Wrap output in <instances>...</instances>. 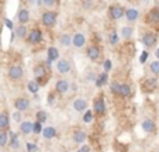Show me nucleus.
Here are the masks:
<instances>
[{
    "label": "nucleus",
    "mask_w": 159,
    "mask_h": 152,
    "mask_svg": "<svg viewBox=\"0 0 159 152\" xmlns=\"http://www.w3.org/2000/svg\"><path fill=\"white\" fill-rule=\"evenodd\" d=\"M20 131L24 135H28L33 132V122L31 121H21L20 122Z\"/></svg>",
    "instance_id": "2eb2a0df"
},
{
    "label": "nucleus",
    "mask_w": 159,
    "mask_h": 152,
    "mask_svg": "<svg viewBox=\"0 0 159 152\" xmlns=\"http://www.w3.org/2000/svg\"><path fill=\"white\" fill-rule=\"evenodd\" d=\"M148 57H149V54H148V51H144V52H142V54H141V57H139V62H141V63L147 62Z\"/></svg>",
    "instance_id": "58836bf2"
},
{
    "label": "nucleus",
    "mask_w": 159,
    "mask_h": 152,
    "mask_svg": "<svg viewBox=\"0 0 159 152\" xmlns=\"http://www.w3.org/2000/svg\"><path fill=\"white\" fill-rule=\"evenodd\" d=\"M141 127H142V130H144L145 132H153L155 131V128H156V125H155V122L152 121V120H144L142 121V124H141Z\"/></svg>",
    "instance_id": "dca6fc26"
},
{
    "label": "nucleus",
    "mask_w": 159,
    "mask_h": 152,
    "mask_svg": "<svg viewBox=\"0 0 159 152\" xmlns=\"http://www.w3.org/2000/svg\"><path fill=\"white\" fill-rule=\"evenodd\" d=\"M93 113H92V110H87L86 113H84V116H83V121L86 122V124H89V122H92L93 121Z\"/></svg>",
    "instance_id": "f704fd0d"
},
{
    "label": "nucleus",
    "mask_w": 159,
    "mask_h": 152,
    "mask_svg": "<svg viewBox=\"0 0 159 152\" xmlns=\"http://www.w3.org/2000/svg\"><path fill=\"white\" fill-rule=\"evenodd\" d=\"M9 144V134L6 130H0V146H6Z\"/></svg>",
    "instance_id": "c85d7f7f"
},
{
    "label": "nucleus",
    "mask_w": 159,
    "mask_h": 152,
    "mask_svg": "<svg viewBox=\"0 0 159 152\" xmlns=\"http://www.w3.org/2000/svg\"><path fill=\"white\" fill-rule=\"evenodd\" d=\"M23 76V68L18 65H13L11 68L9 69V78L13 79V81H17Z\"/></svg>",
    "instance_id": "1a4fd4ad"
},
{
    "label": "nucleus",
    "mask_w": 159,
    "mask_h": 152,
    "mask_svg": "<svg viewBox=\"0 0 159 152\" xmlns=\"http://www.w3.org/2000/svg\"><path fill=\"white\" fill-rule=\"evenodd\" d=\"M63 152H66V151H63Z\"/></svg>",
    "instance_id": "8fccbe9b"
},
{
    "label": "nucleus",
    "mask_w": 159,
    "mask_h": 152,
    "mask_svg": "<svg viewBox=\"0 0 159 152\" xmlns=\"http://www.w3.org/2000/svg\"><path fill=\"white\" fill-rule=\"evenodd\" d=\"M156 41H158V37H156L155 33H145L144 35H142V44L145 45L147 48H151L153 47V45L156 44Z\"/></svg>",
    "instance_id": "39448f33"
},
{
    "label": "nucleus",
    "mask_w": 159,
    "mask_h": 152,
    "mask_svg": "<svg viewBox=\"0 0 159 152\" xmlns=\"http://www.w3.org/2000/svg\"><path fill=\"white\" fill-rule=\"evenodd\" d=\"M59 42L63 47H69V45L72 44V37H70L69 34H62V35L59 37Z\"/></svg>",
    "instance_id": "cd10ccee"
},
{
    "label": "nucleus",
    "mask_w": 159,
    "mask_h": 152,
    "mask_svg": "<svg viewBox=\"0 0 159 152\" xmlns=\"http://www.w3.org/2000/svg\"><path fill=\"white\" fill-rule=\"evenodd\" d=\"M52 101H54V96L51 94V96H49V103H52Z\"/></svg>",
    "instance_id": "de8ad7c7"
},
{
    "label": "nucleus",
    "mask_w": 159,
    "mask_h": 152,
    "mask_svg": "<svg viewBox=\"0 0 159 152\" xmlns=\"http://www.w3.org/2000/svg\"><path fill=\"white\" fill-rule=\"evenodd\" d=\"M73 108L76 111H84L87 108V101L84 99H76L73 101Z\"/></svg>",
    "instance_id": "f3484780"
},
{
    "label": "nucleus",
    "mask_w": 159,
    "mask_h": 152,
    "mask_svg": "<svg viewBox=\"0 0 159 152\" xmlns=\"http://www.w3.org/2000/svg\"><path fill=\"white\" fill-rule=\"evenodd\" d=\"M124 16H125V18L128 21H135L139 17V12L137 9H128L124 12Z\"/></svg>",
    "instance_id": "a211bd4d"
},
{
    "label": "nucleus",
    "mask_w": 159,
    "mask_h": 152,
    "mask_svg": "<svg viewBox=\"0 0 159 152\" xmlns=\"http://www.w3.org/2000/svg\"><path fill=\"white\" fill-rule=\"evenodd\" d=\"M149 69L153 75H159V61H153L149 65Z\"/></svg>",
    "instance_id": "72a5a7b5"
},
{
    "label": "nucleus",
    "mask_w": 159,
    "mask_h": 152,
    "mask_svg": "<svg viewBox=\"0 0 159 152\" xmlns=\"http://www.w3.org/2000/svg\"><path fill=\"white\" fill-rule=\"evenodd\" d=\"M57 23V13L54 12H45L42 14V24L45 27H54Z\"/></svg>",
    "instance_id": "f03ea898"
},
{
    "label": "nucleus",
    "mask_w": 159,
    "mask_h": 152,
    "mask_svg": "<svg viewBox=\"0 0 159 152\" xmlns=\"http://www.w3.org/2000/svg\"><path fill=\"white\" fill-rule=\"evenodd\" d=\"M120 86L121 85L118 83V82H113V83H110V92L113 93V94H118V92H120Z\"/></svg>",
    "instance_id": "2f4dec72"
},
{
    "label": "nucleus",
    "mask_w": 159,
    "mask_h": 152,
    "mask_svg": "<svg viewBox=\"0 0 159 152\" xmlns=\"http://www.w3.org/2000/svg\"><path fill=\"white\" fill-rule=\"evenodd\" d=\"M9 144H10V146H11L13 149H17L18 146H20V141H18L17 134H16V132L10 131V134H9Z\"/></svg>",
    "instance_id": "412c9836"
},
{
    "label": "nucleus",
    "mask_w": 159,
    "mask_h": 152,
    "mask_svg": "<svg viewBox=\"0 0 159 152\" xmlns=\"http://www.w3.org/2000/svg\"><path fill=\"white\" fill-rule=\"evenodd\" d=\"M73 141H75L76 144H83L84 141H86V132L80 131V130L75 131L73 132Z\"/></svg>",
    "instance_id": "4be33fe9"
},
{
    "label": "nucleus",
    "mask_w": 159,
    "mask_h": 152,
    "mask_svg": "<svg viewBox=\"0 0 159 152\" xmlns=\"http://www.w3.org/2000/svg\"><path fill=\"white\" fill-rule=\"evenodd\" d=\"M72 44L75 45L76 48H82L84 44H86V38H84L83 34L78 33L75 37H72Z\"/></svg>",
    "instance_id": "4468645a"
},
{
    "label": "nucleus",
    "mask_w": 159,
    "mask_h": 152,
    "mask_svg": "<svg viewBox=\"0 0 159 152\" xmlns=\"http://www.w3.org/2000/svg\"><path fill=\"white\" fill-rule=\"evenodd\" d=\"M27 151L28 152H37L38 151V146H37L35 144H33V142H28L27 144Z\"/></svg>",
    "instance_id": "4c0bfd02"
},
{
    "label": "nucleus",
    "mask_w": 159,
    "mask_h": 152,
    "mask_svg": "<svg viewBox=\"0 0 159 152\" xmlns=\"http://www.w3.org/2000/svg\"><path fill=\"white\" fill-rule=\"evenodd\" d=\"M34 75H35V79H37V83L38 85H42V82H44L45 76H47V69H45L44 65H37L35 68H34Z\"/></svg>",
    "instance_id": "423d86ee"
},
{
    "label": "nucleus",
    "mask_w": 159,
    "mask_h": 152,
    "mask_svg": "<svg viewBox=\"0 0 159 152\" xmlns=\"http://www.w3.org/2000/svg\"><path fill=\"white\" fill-rule=\"evenodd\" d=\"M14 107L17 111L23 113V111H27L30 108V100L25 97H17L14 100Z\"/></svg>",
    "instance_id": "7ed1b4c3"
},
{
    "label": "nucleus",
    "mask_w": 159,
    "mask_h": 152,
    "mask_svg": "<svg viewBox=\"0 0 159 152\" xmlns=\"http://www.w3.org/2000/svg\"><path fill=\"white\" fill-rule=\"evenodd\" d=\"M110 44L111 45H117L118 44V35H117V33H111L110 34Z\"/></svg>",
    "instance_id": "e433bc0d"
},
{
    "label": "nucleus",
    "mask_w": 159,
    "mask_h": 152,
    "mask_svg": "<svg viewBox=\"0 0 159 152\" xmlns=\"http://www.w3.org/2000/svg\"><path fill=\"white\" fill-rule=\"evenodd\" d=\"M35 117H37V121L41 122V124H42V122L47 121V117H48V116H47V113H45L44 110H39L38 113H37V116H35Z\"/></svg>",
    "instance_id": "7c9ffc66"
},
{
    "label": "nucleus",
    "mask_w": 159,
    "mask_h": 152,
    "mask_svg": "<svg viewBox=\"0 0 159 152\" xmlns=\"http://www.w3.org/2000/svg\"><path fill=\"white\" fill-rule=\"evenodd\" d=\"M93 110H94V113L100 114V116L106 113V103H104V99H103V97H99V99H96V100H94V103H93Z\"/></svg>",
    "instance_id": "6e6552de"
},
{
    "label": "nucleus",
    "mask_w": 159,
    "mask_h": 152,
    "mask_svg": "<svg viewBox=\"0 0 159 152\" xmlns=\"http://www.w3.org/2000/svg\"><path fill=\"white\" fill-rule=\"evenodd\" d=\"M111 69V61L110 59H106L104 61V72H108Z\"/></svg>",
    "instance_id": "79ce46f5"
},
{
    "label": "nucleus",
    "mask_w": 159,
    "mask_h": 152,
    "mask_svg": "<svg viewBox=\"0 0 159 152\" xmlns=\"http://www.w3.org/2000/svg\"><path fill=\"white\" fill-rule=\"evenodd\" d=\"M42 135H44V138H47V140H52V138L57 137V130L54 128V127H45V128H42Z\"/></svg>",
    "instance_id": "aec40b11"
},
{
    "label": "nucleus",
    "mask_w": 159,
    "mask_h": 152,
    "mask_svg": "<svg viewBox=\"0 0 159 152\" xmlns=\"http://www.w3.org/2000/svg\"><path fill=\"white\" fill-rule=\"evenodd\" d=\"M55 90H57L58 93H61V94L66 93L68 90H69V82L65 81V79H61V81H58L57 85H55Z\"/></svg>",
    "instance_id": "f8f14e48"
},
{
    "label": "nucleus",
    "mask_w": 159,
    "mask_h": 152,
    "mask_svg": "<svg viewBox=\"0 0 159 152\" xmlns=\"http://www.w3.org/2000/svg\"><path fill=\"white\" fill-rule=\"evenodd\" d=\"M10 124V120H9V116L6 113H0V130H4L7 128Z\"/></svg>",
    "instance_id": "a878e982"
},
{
    "label": "nucleus",
    "mask_w": 159,
    "mask_h": 152,
    "mask_svg": "<svg viewBox=\"0 0 159 152\" xmlns=\"http://www.w3.org/2000/svg\"><path fill=\"white\" fill-rule=\"evenodd\" d=\"M57 71L59 73H69L70 72V63L66 59H59L57 63Z\"/></svg>",
    "instance_id": "9b49d317"
},
{
    "label": "nucleus",
    "mask_w": 159,
    "mask_h": 152,
    "mask_svg": "<svg viewBox=\"0 0 159 152\" xmlns=\"http://www.w3.org/2000/svg\"><path fill=\"white\" fill-rule=\"evenodd\" d=\"M100 57V48L96 47V45H90L87 48V58L90 61H97Z\"/></svg>",
    "instance_id": "9d476101"
},
{
    "label": "nucleus",
    "mask_w": 159,
    "mask_h": 152,
    "mask_svg": "<svg viewBox=\"0 0 159 152\" xmlns=\"http://www.w3.org/2000/svg\"><path fill=\"white\" fill-rule=\"evenodd\" d=\"M55 3H57V0H42V4H45V6H48V7L55 6Z\"/></svg>",
    "instance_id": "ea45409f"
},
{
    "label": "nucleus",
    "mask_w": 159,
    "mask_h": 152,
    "mask_svg": "<svg viewBox=\"0 0 159 152\" xmlns=\"http://www.w3.org/2000/svg\"><path fill=\"white\" fill-rule=\"evenodd\" d=\"M16 35H17L18 38H25V37H27V27L23 25V24H20L18 27H16Z\"/></svg>",
    "instance_id": "bb28decb"
},
{
    "label": "nucleus",
    "mask_w": 159,
    "mask_h": 152,
    "mask_svg": "<svg viewBox=\"0 0 159 152\" xmlns=\"http://www.w3.org/2000/svg\"><path fill=\"white\" fill-rule=\"evenodd\" d=\"M118 94H120L121 97H129V96H131V87H129V85H127V83L121 85Z\"/></svg>",
    "instance_id": "393cba45"
},
{
    "label": "nucleus",
    "mask_w": 159,
    "mask_h": 152,
    "mask_svg": "<svg viewBox=\"0 0 159 152\" xmlns=\"http://www.w3.org/2000/svg\"><path fill=\"white\" fill-rule=\"evenodd\" d=\"M76 152H90V146L89 145H82Z\"/></svg>",
    "instance_id": "37998d69"
},
{
    "label": "nucleus",
    "mask_w": 159,
    "mask_h": 152,
    "mask_svg": "<svg viewBox=\"0 0 159 152\" xmlns=\"http://www.w3.org/2000/svg\"><path fill=\"white\" fill-rule=\"evenodd\" d=\"M30 2H34V0H30Z\"/></svg>",
    "instance_id": "09e8293b"
},
{
    "label": "nucleus",
    "mask_w": 159,
    "mask_h": 152,
    "mask_svg": "<svg viewBox=\"0 0 159 152\" xmlns=\"http://www.w3.org/2000/svg\"><path fill=\"white\" fill-rule=\"evenodd\" d=\"M51 63H52L51 59H47V66H51Z\"/></svg>",
    "instance_id": "a18cd8bd"
},
{
    "label": "nucleus",
    "mask_w": 159,
    "mask_h": 152,
    "mask_svg": "<svg viewBox=\"0 0 159 152\" xmlns=\"http://www.w3.org/2000/svg\"><path fill=\"white\" fill-rule=\"evenodd\" d=\"M121 35H123V38H131L132 28L131 27H123V30H121Z\"/></svg>",
    "instance_id": "473e14b6"
},
{
    "label": "nucleus",
    "mask_w": 159,
    "mask_h": 152,
    "mask_svg": "<svg viewBox=\"0 0 159 152\" xmlns=\"http://www.w3.org/2000/svg\"><path fill=\"white\" fill-rule=\"evenodd\" d=\"M107 79H108L107 72H102V73H100L99 76L96 78V86H97V87L104 86V85L107 83Z\"/></svg>",
    "instance_id": "b1692460"
},
{
    "label": "nucleus",
    "mask_w": 159,
    "mask_h": 152,
    "mask_svg": "<svg viewBox=\"0 0 159 152\" xmlns=\"http://www.w3.org/2000/svg\"><path fill=\"white\" fill-rule=\"evenodd\" d=\"M33 132H35V134H41L42 132V124L38 121L33 122Z\"/></svg>",
    "instance_id": "c9c22d12"
},
{
    "label": "nucleus",
    "mask_w": 159,
    "mask_h": 152,
    "mask_svg": "<svg viewBox=\"0 0 159 152\" xmlns=\"http://www.w3.org/2000/svg\"><path fill=\"white\" fill-rule=\"evenodd\" d=\"M13 120L17 122H21V113L20 111H16V113L13 114Z\"/></svg>",
    "instance_id": "a19ab883"
},
{
    "label": "nucleus",
    "mask_w": 159,
    "mask_h": 152,
    "mask_svg": "<svg viewBox=\"0 0 159 152\" xmlns=\"http://www.w3.org/2000/svg\"><path fill=\"white\" fill-rule=\"evenodd\" d=\"M47 54H48V59H51L52 62L59 58V51H58V48H55V47H49L48 49H47Z\"/></svg>",
    "instance_id": "5701e85b"
},
{
    "label": "nucleus",
    "mask_w": 159,
    "mask_h": 152,
    "mask_svg": "<svg viewBox=\"0 0 159 152\" xmlns=\"http://www.w3.org/2000/svg\"><path fill=\"white\" fill-rule=\"evenodd\" d=\"M124 12H125V10H124L121 6L113 4V6H110V9H108V16H110L113 20H120V18L124 16Z\"/></svg>",
    "instance_id": "20e7f679"
},
{
    "label": "nucleus",
    "mask_w": 159,
    "mask_h": 152,
    "mask_svg": "<svg viewBox=\"0 0 159 152\" xmlns=\"http://www.w3.org/2000/svg\"><path fill=\"white\" fill-rule=\"evenodd\" d=\"M41 39H42V34L38 28L31 30L27 35V41L30 42V44H38V42H41Z\"/></svg>",
    "instance_id": "0eeeda50"
},
{
    "label": "nucleus",
    "mask_w": 159,
    "mask_h": 152,
    "mask_svg": "<svg viewBox=\"0 0 159 152\" xmlns=\"http://www.w3.org/2000/svg\"><path fill=\"white\" fill-rule=\"evenodd\" d=\"M4 23H6L7 28H10V30H13V27H14V25H13V21H11V20H9V18H6V20H4Z\"/></svg>",
    "instance_id": "c03bdc74"
},
{
    "label": "nucleus",
    "mask_w": 159,
    "mask_h": 152,
    "mask_svg": "<svg viewBox=\"0 0 159 152\" xmlns=\"http://www.w3.org/2000/svg\"><path fill=\"white\" fill-rule=\"evenodd\" d=\"M142 87H144L145 92H152L153 89L156 87V79L155 78H148L144 81V85H142Z\"/></svg>",
    "instance_id": "6ab92c4d"
},
{
    "label": "nucleus",
    "mask_w": 159,
    "mask_h": 152,
    "mask_svg": "<svg viewBox=\"0 0 159 152\" xmlns=\"http://www.w3.org/2000/svg\"><path fill=\"white\" fill-rule=\"evenodd\" d=\"M155 55H156V58H158V61H159V48L156 49V52H155Z\"/></svg>",
    "instance_id": "49530a36"
},
{
    "label": "nucleus",
    "mask_w": 159,
    "mask_h": 152,
    "mask_svg": "<svg viewBox=\"0 0 159 152\" xmlns=\"http://www.w3.org/2000/svg\"><path fill=\"white\" fill-rule=\"evenodd\" d=\"M28 90H30L31 93H38V90H39V85L35 81H31V82H28Z\"/></svg>",
    "instance_id": "c756f323"
},
{
    "label": "nucleus",
    "mask_w": 159,
    "mask_h": 152,
    "mask_svg": "<svg viewBox=\"0 0 159 152\" xmlns=\"http://www.w3.org/2000/svg\"><path fill=\"white\" fill-rule=\"evenodd\" d=\"M17 20H18V23H20V24L25 25V24L30 21V12H28V10H25V9L20 10V12H18V14H17Z\"/></svg>",
    "instance_id": "ddd939ff"
},
{
    "label": "nucleus",
    "mask_w": 159,
    "mask_h": 152,
    "mask_svg": "<svg viewBox=\"0 0 159 152\" xmlns=\"http://www.w3.org/2000/svg\"><path fill=\"white\" fill-rule=\"evenodd\" d=\"M147 23L153 25V27L159 28V7L149 10V13L147 14Z\"/></svg>",
    "instance_id": "f257e3e1"
}]
</instances>
